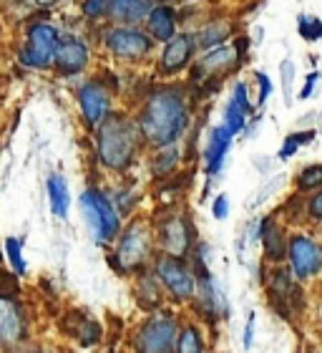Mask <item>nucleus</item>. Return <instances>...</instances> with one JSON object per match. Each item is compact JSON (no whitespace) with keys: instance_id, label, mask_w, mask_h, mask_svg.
I'll return each mask as SVG.
<instances>
[{"instance_id":"1","label":"nucleus","mask_w":322,"mask_h":353,"mask_svg":"<svg viewBox=\"0 0 322 353\" xmlns=\"http://www.w3.org/2000/svg\"><path fill=\"white\" fill-rule=\"evenodd\" d=\"M189 124V106L179 88H159L149 96L147 106L141 111L139 129L144 139L154 147L174 144Z\"/></svg>"},{"instance_id":"2","label":"nucleus","mask_w":322,"mask_h":353,"mask_svg":"<svg viewBox=\"0 0 322 353\" xmlns=\"http://www.w3.org/2000/svg\"><path fill=\"white\" fill-rule=\"evenodd\" d=\"M139 132L136 126L124 117H109L98 124V159L109 170H126L131 164L136 147H139Z\"/></svg>"},{"instance_id":"3","label":"nucleus","mask_w":322,"mask_h":353,"mask_svg":"<svg viewBox=\"0 0 322 353\" xmlns=\"http://www.w3.org/2000/svg\"><path fill=\"white\" fill-rule=\"evenodd\" d=\"M80 210H83V217H86L88 228L98 243H109L118 235L121 220H118L116 207L111 205L98 190H86L80 194Z\"/></svg>"},{"instance_id":"4","label":"nucleus","mask_w":322,"mask_h":353,"mask_svg":"<svg viewBox=\"0 0 322 353\" xmlns=\"http://www.w3.org/2000/svg\"><path fill=\"white\" fill-rule=\"evenodd\" d=\"M151 255V235L144 222H131L116 248V263L121 270H139Z\"/></svg>"},{"instance_id":"5","label":"nucleus","mask_w":322,"mask_h":353,"mask_svg":"<svg viewBox=\"0 0 322 353\" xmlns=\"http://www.w3.org/2000/svg\"><path fill=\"white\" fill-rule=\"evenodd\" d=\"M58 48V30L51 23H33L28 28V43L23 48V61L33 68H48Z\"/></svg>"},{"instance_id":"6","label":"nucleus","mask_w":322,"mask_h":353,"mask_svg":"<svg viewBox=\"0 0 322 353\" xmlns=\"http://www.w3.org/2000/svg\"><path fill=\"white\" fill-rule=\"evenodd\" d=\"M156 275L176 301H189L197 293V280H194L189 268L182 263V258H174V255L161 258L156 263Z\"/></svg>"},{"instance_id":"7","label":"nucleus","mask_w":322,"mask_h":353,"mask_svg":"<svg viewBox=\"0 0 322 353\" xmlns=\"http://www.w3.org/2000/svg\"><path fill=\"white\" fill-rule=\"evenodd\" d=\"M176 323L169 316H154L141 325L136 346L147 353H164L176 348Z\"/></svg>"},{"instance_id":"8","label":"nucleus","mask_w":322,"mask_h":353,"mask_svg":"<svg viewBox=\"0 0 322 353\" xmlns=\"http://www.w3.org/2000/svg\"><path fill=\"white\" fill-rule=\"evenodd\" d=\"M106 46L109 51L118 59H144L149 51H151V38L147 33H141L139 28H131V26H118V28L109 30L106 36Z\"/></svg>"},{"instance_id":"9","label":"nucleus","mask_w":322,"mask_h":353,"mask_svg":"<svg viewBox=\"0 0 322 353\" xmlns=\"http://www.w3.org/2000/svg\"><path fill=\"white\" fill-rule=\"evenodd\" d=\"M25 333H28V325H25L21 303L10 293H0V341L8 346H15L25 341Z\"/></svg>"},{"instance_id":"10","label":"nucleus","mask_w":322,"mask_h":353,"mask_svg":"<svg viewBox=\"0 0 322 353\" xmlns=\"http://www.w3.org/2000/svg\"><path fill=\"white\" fill-rule=\"evenodd\" d=\"M78 101L88 126H98L111 117V96L98 81L83 83L78 91Z\"/></svg>"},{"instance_id":"11","label":"nucleus","mask_w":322,"mask_h":353,"mask_svg":"<svg viewBox=\"0 0 322 353\" xmlns=\"http://www.w3.org/2000/svg\"><path fill=\"white\" fill-rule=\"evenodd\" d=\"M290 263L297 278H310L322 270V248L310 237H292L290 240Z\"/></svg>"},{"instance_id":"12","label":"nucleus","mask_w":322,"mask_h":353,"mask_svg":"<svg viewBox=\"0 0 322 353\" xmlns=\"http://www.w3.org/2000/svg\"><path fill=\"white\" fill-rule=\"evenodd\" d=\"M191 240H194V230H191L189 220L176 214V217H169L161 225V245L169 255L174 258H184L191 248Z\"/></svg>"},{"instance_id":"13","label":"nucleus","mask_w":322,"mask_h":353,"mask_svg":"<svg viewBox=\"0 0 322 353\" xmlns=\"http://www.w3.org/2000/svg\"><path fill=\"white\" fill-rule=\"evenodd\" d=\"M53 63H56V68H58V74H63V76L80 74V71L86 68V63H88L86 43H80L78 38H66V41H58V48H56Z\"/></svg>"},{"instance_id":"14","label":"nucleus","mask_w":322,"mask_h":353,"mask_svg":"<svg viewBox=\"0 0 322 353\" xmlns=\"http://www.w3.org/2000/svg\"><path fill=\"white\" fill-rule=\"evenodd\" d=\"M191 53H194V38H191L189 33L169 38L167 48H164V56H161V71H164V74H174V71L184 68L189 63Z\"/></svg>"},{"instance_id":"15","label":"nucleus","mask_w":322,"mask_h":353,"mask_svg":"<svg viewBox=\"0 0 322 353\" xmlns=\"http://www.w3.org/2000/svg\"><path fill=\"white\" fill-rule=\"evenodd\" d=\"M151 10V0H109V13L111 21L121 23V26H133V23L149 18Z\"/></svg>"},{"instance_id":"16","label":"nucleus","mask_w":322,"mask_h":353,"mask_svg":"<svg viewBox=\"0 0 322 353\" xmlns=\"http://www.w3.org/2000/svg\"><path fill=\"white\" fill-rule=\"evenodd\" d=\"M199 310H204L209 321L227 318V303H224V295H219V288L212 280V275L199 278Z\"/></svg>"},{"instance_id":"17","label":"nucleus","mask_w":322,"mask_h":353,"mask_svg":"<svg viewBox=\"0 0 322 353\" xmlns=\"http://www.w3.org/2000/svg\"><path fill=\"white\" fill-rule=\"evenodd\" d=\"M235 134L229 132V126H217L209 137V147L204 152V162H206V174L214 176L217 172L222 170V162H224V154H227L229 149V141H232Z\"/></svg>"},{"instance_id":"18","label":"nucleus","mask_w":322,"mask_h":353,"mask_svg":"<svg viewBox=\"0 0 322 353\" xmlns=\"http://www.w3.org/2000/svg\"><path fill=\"white\" fill-rule=\"evenodd\" d=\"M149 33L156 41H169L176 36V23H174V10L169 6H156L149 10Z\"/></svg>"},{"instance_id":"19","label":"nucleus","mask_w":322,"mask_h":353,"mask_svg":"<svg viewBox=\"0 0 322 353\" xmlns=\"http://www.w3.org/2000/svg\"><path fill=\"white\" fill-rule=\"evenodd\" d=\"M48 199H51V210L56 217L66 220L68 207H71V194H68V184L61 174L48 176Z\"/></svg>"},{"instance_id":"20","label":"nucleus","mask_w":322,"mask_h":353,"mask_svg":"<svg viewBox=\"0 0 322 353\" xmlns=\"http://www.w3.org/2000/svg\"><path fill=\"white\" fill-rule=\"evenodd\" d=\"M259 237H262L264 252L270 260H282L285 258V232L275 225L272 220H264L259 225Z\"/></svg>"},{"instance_id":"21","label":"nucleus","mask_w":322,"mask_h":353,"mask_svg":"<svg viewBox=\"0 0 322 353\" xmlns=\"http://www.w3.org/2000/svg\"><path fill=\"white\" fill-rule=\"evenodd\" d=\"M235 63H237V53L232 48H227V46H217L214 51H209L202 59L197 71H227Z\"/></svg>"},{"instance_id":"22","label":"nucleus","mask_w":322,"mask_h":353,"mask_svg":"<svg viewBox=\"0 0 322 353\" xmlns=\"http://www.w3.org/2000/svg\"><path fill=\"white\" fill-rule=\"evenodd\" d=\"M227 36H229V23H209V26H204V28L199 30L197 43L202 48H209V46H219Z\"/></svg>"},{"instance_id":"23","label":"nucleus","mask_w":322,"mask_h":353,"mask_svg":"<svg viewBox=\"0 0 322 353\" xmlns=\"http://www.w3.org/2000/svg\"><path fill=\"white\" fill-rule=\"evenodd\" d=\"M174 351L179 353H199L204 351V341H202V336H199L197 328H184L179 336H176V348Z\"/></svg>"},{"instance_id":"24","label":"nucleus","mask_w":322,"mask_h":353,"mask_svg":"<svg viewBox=\"0 0 322 353\" xmlns=\"http://www.w3.org/2000/svg\"><path fill=\"white\" fill-rule=\"evenodd\" d=\"M176 162H179V152H176V149L169 144L164 152H159V157H156L154 164H151V170H154L156 176H167L169 172L176 167Z\"/></svg>"},{"instance_id":"25","label":"nucleus","mask_w":322,"mask_h":353,"mask_svg":"<svg viewBox=\"0 0 322 353\" xmlns=\"http://www.w3.org/2000/svg\"><path fill=\"white\" fill-rule=\"evenodd\" d=\"M139 301H141V305H147V308H154V305H159L161 293H159V288H156V280L154 278H141V283H139Z\"/></svg>"},{"instance_id":"26","label":"nucleus","mask_w":322,"mask_h":353,"mask_svg":"<svg viewBox=\"0 0 322 353\" xmlns=\"http://www.w3.org/2000/svg\"><path fill=\"white\" fill-rule=\"evenodd\" d=\"M74 336L83 346H91V343H96V341L101 339V328H98V323L88 321V318H80V325L74 328Z\"/></svg>"},{"instance_id":"27","label":"nucleus","mask_w":322,"mask_h":353,"mask_svg":"<svg viewBox=\"0 0 322 353\" xmlns=\"http://www.w3.org/2000/svg\"><path fill=\"white\" fill-rule=\"evenodd\" d=\"M6 252H8V260L13 265V270L18 275L25 272V260H23V250H21V240L18 237H8L6 240Z\"/></svg>"},{"instance_id":"28","label":"nucleus","mask_w":322,"mask_h":353,"mask_svg":"<svg viewBox=\"0 0 322 353\" xmlns=\"http://www.w3.org/2000/svg\"><path fill=\"white\" fill-rule=\"evenodd\" d=\"M244 119H247V111L242 109L239 103L232 99V101L227 103V126H229V132L237 134L244 129Z\"/></svg>"},{"instance_id":"29","label":"nucleus","mask_w":322,"mask_h":353,"mask_svg":"<svg viewBox=\"0 0 322 353\" xmlns=\"http://www.w3.org/2000/svg\"><path fill=\"white\" fill-rule=\"evenodd\" d=\"M297 26H300V36H305L308 41H317V38H322V21H317V18L300 15V18H297Z\"/></svg>"},{"instance_id":"30","label":"nucleus","mask_w":322,"mask_h":353,"mask_svg":"<svg viewBox=\"0 0 322 353\" xmlns=\"http://www.w3.org/2000/svg\"><path fill=\"white\" fill-rule=\"evenodd\" d=\"M279 74H282V91H285V103L290 106L292 103V81H294V63L290 59L282 61L279 66Z\"/></svg>"},{"instance_id":"31","label":"nucleus","mask_w":322,"mask_h":353,"mask_svg":"<svg viewBox=\"0 0 322 353\" xmlns=\"http://www.w3.org/2000/svg\"><path fill=\"white\" fill-rule=\"evenodd\" d=\"M322 184V164L317 167H308V170L300 174V187L302 190H315Z\"/></svg>"},{"instance_id":"32","label":"nucleus","mask_w":322,"mask_h":353,"mask_svg":"<svg viewBox=\"0 0 322 353\" xmlns=\"http://www.w3.org/2000/svg\"><path fill=\"white\" fill-rule=\"evenodd\" d=\"M312 137H315L312 132H305V137H290V139L285 141V147L279 149V159H290V157L297 152V147H300V144H308V141H312Z\"/></svg>"},{"instance_id":"33","label":"nucleus","mask_w":322,"mask_h":353,"mask_svg":"<svg viewBox=\"0 0 322 353\" xmlns=\"http://www.w3.org/2000/svg\"><path fill=\"white\" fill-rule=\"evenodd\" d=\"M106 8H109V0H86L83 13H86V18H98L101 13H106Z\"/></svg>"},{"instance_id":"34","label":"nucleus","mask_w":322,"mask_h":353,"mask_svg":"<svg viewBox=\"0 0 322 353\" xmlns=\"http://www.w3.org/2000/svg\"><path fill=\"white\" fill-rule=\"evenodd\" d=\"M214 217H217V220H224V217H227L229 214V199L224 197V194H219V197L214 199Z\"/></svg>"},{"instance_id":"35","label":"nucleus","mask_w":322,"mask_h":353,"mask_svg":"<svg viewBox=\"0 0 322 353\" xmlns=\"http://www.w3.org/2000/svg\"><path fill=\"white\" fill-rule=\"evenodd\" d=\"M257 83H259V103H264L267 99H270V91H272V83L270 79H267V74H257Z\"/></svg>"},{"instance_id":"36","label":"nucleus","mask_w":322,"mask_h":353,"mask_svg":"<svg viewBox=\"0 0 322 353\" xmlns=\"http://www.w3.org/2000/svg\"><path fill=\"white\" fill-rule=\"evenodd\" d=\"M232 99H235V101L239 103V106L247 111V114L252 111V106H249V101H247V86H244V83H237V86H235V96H232Z\"/></svg>"},{"instance_id":"37","label":"nucleus","mask_w":322,"mask_h":353,"mask_svg":"<svg viewBox=\"0 0 322 353\" xmlns=\"http://www.w3.org/2000/svg\"><path fill=\"white\" fill-rule=\"evenodd\" d=\"M310 214H312L315 220H322V192L320 194H315L312 202H310Z\"/></svg>"},{"instance_id":"38","label":"nucleus","mask_w":322,"mask_h":353,"mask_svg":"<svg viewBox=\"0 0 322 353\" xmlns=\"http://www.w3.org/2000/svg\"><path fill=\"white\" fill-rule=\"evenodd\" d=\"M252 333H255V313L247 321V331H244V348H252Z\"/></svg>"},{"instance_id":"39","label":"nucleus","mask_w":322,"mask_h":353,"mask_svg":"<svg viewBox=\"0 0 322 353\" xmlns=\"http://www.w3.org/2000/svg\"><path fill=\"white\" fill-rule=\"evenodd\" d=\"M315 81H317V74H310V79H308V83H305V88H302V99H310L312 96V86H315Z\"/></svg>"},{"instance_id":"40","label":"nucleus","mask_w":322,"mask_h":353,"mask_svg":"<svg viewBox=\"0 0 322 353\" xmlns=\"http://www.w3.org/2000/svg\"><path fill=\"white\" fill-rule=\"evenodd\" d=\"M38 6L41 8H48V6H53V3H56V0H36Z\"/></svg>"}]
</instances>
